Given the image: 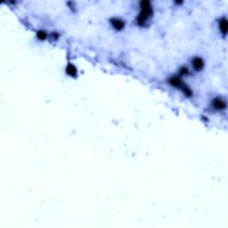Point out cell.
I'll return each mask as SVG.
<instances>
[{
  "label": "cell",
  "mask_w": 228,
  "mask_h": 228,
  "mask_svg": "<svg viewBox=\"0 0 228 228\" xmlns=\"http://www.w3.org/2000/svg\"><path fill=\"white\" fill-rule=\"evenodd\" d=\"M219 29L221 32L226 35L227 33V21L226 18H222L220 21H219Z\"/></svg>",
  "instance_id": "obj_6"
},
{
  "label": "cell",
  "mask_w": 228,
  "mask_h": 228,
  "mask_svg": "<svg viewBox=\"0 0 228 228\" xmlns=\"http://www.w3.org/2000/svg\"><path fill=\"white\" fill-rule=\"evenodd\" d=\"M193 68H194L196 71H200V70L203 68V66H204V62H203L201 58H200V57H195V58L193 60Z\"/></svg>",
  "instance_id": "obj_3"
},
{
  "label": "cell",
  "mask_w": 228,
  "mask_h": 228,
  "mask_svg": "<svg viewBox=\"0 0 228 228\" xmlns=\"http://www.w3.org/2000/svg\"><path fill=\"white\" fill-rule=\"evenodd\" d=\"M111 22H112V26H113L117 31H120V30H122V29L124 28L125 23L122 20H120V19H112Z\"/></svg>",
  "instance_id": "obj_4"
},
{
  "label": "cell",
  "mask_w": 228,
  "mask_h": 228,
  "mask_svg": "<svg viewBox=\"0 0 228 228\" xmlns=\"http://www.w3.org/2000/svg\"><path fill=\"white\" fill-rule=\"evenodd\" d=\"M213 107L217 110H224L226 107V102L222 98H215L212 102Z\"/></svg>",
  "instance_id": "obj_2"
},
{
  "label": "cell",
  "mask_w": 228,
  "mask_h": 228,
  "mask_svg": "<svg viewBox=\"0 0 228 228\" xmlns=\"http://www.w3.org/2000/svg\"><path fill=\"white\" fill-rule=\"evenodd\" d=\"M37 37H38L39 39L43 40V39H45L46 38V33L45 31H39L38 33H37Z\"/></svg>",
  "instance_id": "obj_8"
},
{
  "label": "cell",
  "mask_w": 228,
  "mask_h": 228,
  "mask_svg": "<svg viewBox=\"0 0 228 228\" xmlns=\"http://www.w3.org/2000/svg\"><path fill=\"white\" fill-rule=\"evenodd\" d=\"M187 72H188V70H187V68H186V67H183V68L180 70V73H181L182 75L187 74Z\"/></svg>",
  "instance_id": "obj_9"
},
{
  "label": "cell",
  "mask_w": 228,
  "mask_h": 228,
  "mask_svg": "<svg viewBox=\"0 0 228 228\" xmlns=\"http://www.w3.org/2000/svg\"><path fill=\"white\" fill-rule=\"evenodd\" d=\"M140 6H141V11L137 17V22L138 24L143 25L152 14V7H151V3L149 1H142L140 3Z\"/></svg>",
  "instance_id": "obj_1"
},
{
  "label": "cell",
  "mask_w": 228,
  "mask_h": 228,
  "mask_svg": "<svg viewBox=\"0 0 228 228\" xmlns=\"http://www.w3.org/2000/svg\"><path fill=\"white\" fill-rule=\"evenodd\" d=\"M169 84L172 85L175 87H181L182 88V86H183V82H182L181 79L178 78V77H172V78H170L169 79Z\"/></svg>",
  "instance_id": "obj_5"
},
{
  "label": "cell",
  "mask_w": 228,
  "mask_h": 228,
  "mask_svg": "<svg viewBox=\"0 0 228 228\" xmlns=\"http://www.w3.org/2000/svg\"><path fill=\"white\" fill-rule=\"evenodd\" d=\"M66 72L70 76H75L77 74V69L72 63H69L66 67Z\"/></svg>",
  "instance_id": "obj_7"
}]
</instances>
